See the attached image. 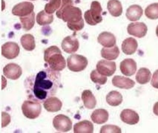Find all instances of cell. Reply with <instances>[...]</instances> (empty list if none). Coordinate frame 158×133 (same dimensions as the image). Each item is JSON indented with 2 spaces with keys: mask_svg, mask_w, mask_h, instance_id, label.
Here are the masks:
<instances>
[{
  "mask_svg": "<svg viewBox=\"0 0 158 133\" xmlns=\"http://www.w3.org/2000/svg\"><path fill=\"white\" fill-rule=\"evenodd\" d=\"M153 112L155 115L158 116V102L155 103V104L154 105L153 107Z\"/></svg>",
  "mask_w": 158,
  "mask_h": 133,
  "instance_id": "cell-38",
  "label": "cell"
},
{
  "mask_svg": "<svg viewBox=\"0 0 158 133\" xmlns=\"http://www.w3.org/2000/svg\"><path fill=\"white\" fill-rule=\"evenodd\" d=\"M112 84L115 87L122 88V89H130L135 86V81L128 77L117 75L112 79Z\"/></svg>",
  "mask_w": 158,
  "mask_h": 133,
  "instance_id": "cell-16",
  "label": "cell"
},
{
  "mask_svg": "<svg viewBox=\"0 0 158 133\" xmlns=\"http://www.w3.org/2000/svg\"><path fill=\"white\" fill-rule=\"evenodd\" d=\"M120 119L123 122L128 125H135L139 122V117L135 111L126 109L121 112Z\"/></svg>",
  "mask_w": 158,
  "mask_h": 133,
  "instance_id": "cell-15",
  "label": "cell"
},
{
  "mask_svg": "<svg viewBox=\"0 0 158 133\" xmlns=\"http://www.w3.org/2000/svg\"><path fill=\"white\" fill-rule=\"evenodd\" d=\"M19 46L14 42H7L2 46V55L8 60L16 58L19 54Z\"/></svg>",
  "mask_w": 158,
  "mask_h": 133,
  "instance_id": "cell-9",
  "label": "cell"
},
{
  "mask_svg": "<svg viewBox=\"0 0 158 133\" xmlns=\"http://www.w3.org/2000/svg\"><path fill=\"white\" fill-rule=\"evenodd\" d=\"M2 82H3V86H2V88H4L5 86H6V84H7V81H6V80H5V77H3V76H2Z\"/></svg>",
  "mask_w": 158,
  "mask_h": 133,
  "instance_id": "cell-39",
  "label": "cell"
},
{
  "mask_svg": "<svg viewBox=\"0 0 158 133\" xmlns=\"http://www.w3.org/2000/svg\"><path fill=\"white\" fill-rule=\"evenodd\" d=\"M31 1H35V0H31Z\"/></svg>",
  "mask_w": 158,
  "mask_h": 133,
  "instance_id": "cell-41",
  "label": "cell"
},
{
  "mask_svg": "<svg viewBox=\"0 0 158 133\" xmlns=\"http://www.w3.org/2000/svg\"><path fill=\"white\" fill-rule=\"evenodd\" d=\"M20 22H21L22 26L24 31H30L35 24V13H31L29 15L25 16H21L19 17Z\"/></svg>",
  "mask_w": 158,
  "mask_h": 133,
  "instance_id": "cell-30",
  "label": "cell"
},
{
  "mask_svg": "<svg viewBox=\"0 0 158 133\" xmlns=\"http://www.w3.org/2000/svg\"><path fill=\"white\" fill-rule=\"evenodd\" d=\"M94 132V125L89 121H82L77 123L73 127L74 133H92Z\"/></svg>",
  "mask_w": 158,
  "mask_h": 133,
  "instance_id": "cell-23",
  "label": "cell"
},
{
  "mask_svg": "<svg viewBox=\"0 0 158 133\" xmlns=\"http://www.w3.org/2000/svg\"><path fill=\"white\" fill-rule=\"evenodd\" d=\"M102 8L98 1H93L91 4L90 10L86 11L84 14L85 22L90 25H96L102 21Z\"/></svg>",
  "mask_w": 158,
  "mask_h": 133,
  "instance_id": "cell-4",
  "label": "cell"
},
{
  "mask_svg": "<svg viewBox=\"0 0 158 133\" xmlns=\"http://www.w3.org/2000/svg\"><path fill=\"white\" fill-rule=\"evenodd\" d=\"M97 70L101 75L110 77L114 74L117 70V66L114 61L108 60H101L97 62Z\"/></svg>",
  "mask_w": 158,
  "mask_h": 133,
  "instance_id": "cell-8",
  "label": "cell"
},
{
  "mask_svg": "<svg viewBox=\"0 0 158 133\" xmlns=\"http://www.w3.org/2000/svg\"><path fill=\"white\" fill-rule=\"evenodd\" d=\"M88 66V60L80 54H72L67 59V66L69 70L73 72L83 71Z\"/></svg>",
  "mask_w": 158,
  "mask_h": 133,
  "instance_id": "cell-6",
  "label": "cell"
},
{
  "mask_svg": "<svg viewBox=\"0 0 158 133\" xmlns=\"http://www.w3.org/2000/svg\"><path fill=\"white\" fill-rule=\"evenodd\" d=\"M156 34H157V36H158V25L156 28Z\"/></svg>",
  "mask_w": 158,
  "mask_h": 133,
  "instance_id": "cell-40",
  "label": "cell"
},
{
  "mask_svg": "<svg viewBox=\"0 0 158 133\" xmlns=\"http://www.w3.org/2000/svg\"><path fill=\"white\" fill-rule=\"evenodd\" d=\"M151 85L154 88L158 89V69L156 70L153 74V76L152 77V81H151Z\"/></svg>",
  "mask_w": 158,
  "mask_h": 133,
  "instance_id": "cell-37",
  "label": "cell"
},
{
  "mask_svg": "<svg viewBox=\"0 0 158 133\" xmlns=\"http://www.w3.org/2000/svg\"><path fill=\"white\" fill-rule=\"evenodd\" d=\"M120 54V50L117 45L111 48H102L101 50V56L108 60H116Z\"/></svg>",
  "mask_w": 158,
  "mask_h": 133,
  "instance_id": "cell-25",
  "label": "cell"
},
{
  "mask_svg": "<svg viewBox=\"0 0 158 133\" xmlns=\"http://www.w3.org/2000/svg\"><path fill=\"white\" fill-rule=\"evenodd\" d=\"M25 87L27 98L35 102L44 103L49 97H54L61 87V75L60 71L46 68L27 77Z\"/></svg>",
  "mask_w": 158,
  "mask_h": 133,
  "instance_id": "cell-1",
  "label": "cell"
},
{
  "mask_svg": "<svg viewBox=\"0 0 158 133\" xmlns=\"http://www.w3.org/2000/svg\"><path fill=\"white\" fill-rule=\"evenodd\" d=\"M3 73L7 78L11 80H17L21 77L23 70L19 65L16 63H9L3 69Z\"/></svg>",
  "mask_w": 158,
  "mask_h": 133,
  "instance_id": "cell-13",
  "label": "cell"
},
{
  "mask_svg": "<svg viewBox=\"0 0 158 133\" xmlns=\"http://www.w3.org/2000/svg\"><path fill=\"white\" fill-rule=\"evenodd\" d=\"M138 47L137 41L133 37H128L122 43V51L125 54L131 55L135 54Z\"/></svg>",
  "mask_w": 158,
  "mask_h": 133,
  "instance_id": "cell-20",
  "label": "cell"
},
{
  "mask_svg": "<svg viewBox=\"0 0 158 133\" xmlns=\"http://www.w3.org/2000/svg\"><path fill=\"white\" fill-rule=\"evenodd\" d=\"M127 31L131 36L138 38H143L146 36L148 31L147 25L144 23H131L128 25Z\"/></svg>",
  "mask_w": 158,
  "mask_h": 133,
  "instance_id": "cell-10",
  "label": "cell"
},
{
  "mask_svg": "<svg viewBox=\"0 0 158 133\" xmlns=\"http://www.w3.org/2000/svg\"><path fill=\"white\" fill-rule=\"evenodd\" d=\"M44 60L54 71H60L66 67V62L62 52L57 46L52 45L45 49L44 52Z\"/></svg>",
  "mask_w": 158,
  "mask_h": 133,
  "instance_id": "cell-2",
  "label": "cell"
},
{
  "mask_svg": "<svg viewBox=\"0 0 158 133\" xmlns=\"http://www.w3.org/2000/svg\"><path fill=\"white\" fill-rule=\"evenodd\" d=\"M145 15L149 19H158V3H152L145 10Z\"/></svg>",
  "mask_w": 158,
  "mask_h": 133,
  "instance_id": "cell-31",
  "label": "cell"
},
{
  "mask_svg": "<svg viewBox=\"0 0 158 133\" xmlns=\"http://www.w3.org/2000/svg\"><path fill=\"white\" fill-rule=\"evenodd\" d=\"M100 133H121L122 130L119 127L115 125H105L102 127L100 131Z\"/></svg>",
  "mask_w": 158,
  "mask_h": 133,
  "instance_id": "cell-34",
  "label": "cell"
},
{
  "mask_svg": "<svg viewBox=\"0 0 158 133\" xmlns=\"http://www.w3.org/2000/svg\"><path fill=\"white\" fill-rule=\"evenodd\" d=\"M143 10L142 7L138 5H132L126 10V16L128 20L131 22H137L142 17Z\"/></svg>",
  "mask_w": 158,
  "mask_h": 133,
  "instance_id": "cell-18",
  "label": "cell"
},
{
  "mask_svg": "<svg viewBox=\"0 0 158 133\" xmlns=\"http://www.w3.org/2000/svg\"><path fill=\"white\" fill-rule=\"evenodd\" d=\"M59 19H61L65 23H77L82 19L81 9L73 5H69L60 9L56 12Z\"/></svg>",
  "mask_w": 158,
  "mask_h": 133,
  "instance_id": "cell-3",
  "label": "cell"
},
{
  "mask_svg": "<svg viewBox=\"0 0 158 133\" xmlns=\"http://www.w3.org/2000/svg\"><path fill=\"white\" fill-rule=\"evenodd\" d=\"M152 78V73L150 70L146 68H141L136 75V80L138 84L144 85L148 84Z\"/></svg>",
  "mask_w": 158,
  "mask_h": 133,
  "instance_id": "cell-26",
  "label": "cell"
},
{
  "mask_svg": "<svg viewBox=\"0 0 158 133\" xmlns=\"http://www.w3.org/2000/svg\"><path fill=\"white\" fill-rule=\"evenodd\" d=\"M107 8L112 16L118 17L123 14V6L119 0H109L108 2Z\"/></svg>",
  "mask_w": 158,
  "mask_h": 133,
  "instance_id": "cell-22",
  "label": "cell"
},
{
  "mask_svg": "<svg viewBox=\"0 0 158 133\" xmlns=\"http://www.w3.org/2000/svg\"><path fill=\"white\" fill-rule=\"evenodd\" d=\"M62 5V0H49L48 3H47L45 6V12L49 14H53L54 12H56L60 9Z\"/></svg>",
  "mask_w": 158,
  "mask_h": 133,
  "instance_id": "cell-32",
  "label": "cell"
},
{
  "mask_svg": "<svg viewBox=\"0 0 158 133\" xmlns=\"http://www.w3.org/2000/svg\"><path fill=\"white\" fill-rule=\"evenodd\" d=\"M34 5L30 2H23L19 4L14 5L12 8V14L14 16H18L19 17L21 16H25L31 14L34 12Z\"/></svg>",
  "mask_w": 158,
  "mask_h": 133,
  "instance_id": "cell-11",
  "label": "cell"
},
{
  "mask_svg": "<svg viewBox=\"0 0 158 133\" xmlns=\"http://www.w3.org/2000/svg\"><path fill=\"white\" fill-rule=\"evenodd\" d=\"M43 106L49 112H59L62 109V103L60 99L56 97H51L43 103Z\"/></svg>",
  "mask_w": 158,
  "mask_h": 133,
  "instance_id": "cell-19",
  "label": "cell"
},
{
  "mask_svg": "<svg viewBox=\"0 0 158 133\" xmlns=\"http://www.w3.org/2000/svg\"><path fill=\"white\" fill-rule=\"evenodd\" d=\"M22 111L24 115L29 119H36L40 115L42 106L40 103L27 100L24 101L22 105Z\"/></svg>",
  "mask_w": 158,
  "mask_h": 133,
  "instance_id": "cell-5",
  "label": "cell"
},
{
  "mask_svg": "<svg viewBox=\"0 0 158 133\" xmlns=\"http://www.w3.org/2000/svg\"><path fill=\"white\" fill-rule=\"evenodd\" d=\"M106 102L111 106H117L123 102V96L120 92L111 91L106 95Z\"/></svg>",
  "mask_w": 158,
  "mask_h": 133,
  "instance_id": "cell-28",
  "label": "cell"
},
{
  "mask_svg": "<svg viewBox=\"0 0 158 133\" xmlns=\"http://www.w3.org/2000/svg\"><path fill=\"white\" fill-rule=\"evenodd\" d=\"M10 121H11V118H10V115L7 112H2V127L4 128V127H7L9 123H10Z\"/></svg>",
  "mask_w": 158,
  "mask_h": 133,
  "instance_id": "cell-36",
  "label": "cell"
},
{
  "mask_svg": "<svg viewBox=\"0 0 158 133\" xmlns=\"http://www.w3.org/2000/svg\"><path fill=\"white\" fill-rule=\"evenodd\" d=\"M82 100L84 106L89 109H93L97 104V101L94 95L90 90H85L82 93Z\"/></svg>",
  "mask_w": 158,
  "mask_h": 133,
  "instance_id": "cell-24",
  "label": "cell"
},
{
  "mask_svg": "<svg viewBox=\"0 0 158 133\" xmlns=\"http://www.w3.org/2000/svg\"><path fill=\"white\" fill-rule=\"evenodd\" d=\"M120 69L123 75L132 76L137 71V63L133 59H125L120 62Z\"/></svg>",
  "mask_w": 158,
  "mask_h": 133,
  "instance_id": "cell-14",
  "label": "cell"
},
{
  "mask_svg": "<svg viewBox=\"0 0 158 133\" xmlns=\"http://www.w3.org/2000/svg\"><path fill=\"white\" fill-rule=\"evenodd\" d=\"M20 42H21V45L24 48V49H25L26 51H33L36 47L34 36L32 34H24L20 39Z\"/></svg>",
  "mask_w": 158,
  "mask_h": 133,
  "instance_id": "cell-27",
  "label": "cell"
},
{
  "mask_svg": "<svg viewBox=\"0 0 158 133\" xmlns=\"http://www.w3.org/2000/svg\"><path fill=\"white\" fill-rule=\"evenodd\" d=\"M97 41L103 47L111 48L116 45L117 40H116L114 35L112 33L108 32V31H103V32L100 33V35L98 36Z\"/></svg>",
  "mask_w": 158,
  "mask_h": 133,
  "instance_id": "cell-17",
  "label": "cell"
},
{
  "mask_svg": "<svg viewBox=\"0 0 158 133\" xmlns=\"http://www.w3.org/2000/svg\"><path fill=\"white\" fill-rule=\"evenodd\" d=\"M90 77H91V80H92V82L99 85H104L107 82V77H106V76L101 75L97 69L93 70L91 71V75H90Z\"/></svg>",
  "mask_w": 158,
  "mask_h": 133,
  "instance_id": "cell-33",
  "label": "cell"
},
{
  "mask_svg": "<svg viewBox=\"0 0 158 133\" xmlns=\"http://www.w3.org/2000/svg\"><path fill=\"white\" fill-rule=\"evenodd\" d=\"M54 21V16L53 14H49L45 12V11H41L39 12L36 15V23L38 25H48Z\"/></svg>",
  "mask_w": 158,
  "mask_h": 133,
  "instance_id": "cell-29",
  "label": "cell"
},
{
  "mask_svg": "<svg viewBox=\"0 0 158 133\" xmlns=\"http://www.w3.org/2000/svg\"><path fill=\"white\" fill-rule=\"evenodd\" d=\"M108 112L104 109H98L94 110L91 115L92 121L97 124H103L108 121Z\"/></svg>",
  "mask_w": 158,
  "mask_h": 133,
  "instance_id": "cell-21",
  "label": "cell"
},
{
  "mask_svg": "<svg viewBox=\"0 0 158 133\" xmlns=\"http://www.w3.org/2000/svg\"><path fill=\"white\" fill-rule=\"evenodd\" d=\"M84 20L82 19L80 21L77 22V23H67V26L69 29L72 30L73 31H79L80 30H82V28H84Z\"/></svg>",
  "mask_w": 158,
  "mask_h": 133,
  "instance_id": "cell-35",
  "label": "cell"
},
{
  "mask_svg": "<svg viewBox=\"0 0 158 133\" xmlns=\"http://www.w3.org/2000/svg\"><path fill=\"white\" fill-rule=\"evenodd\" d=\"M62 49L68 54L77 52L80 47L78 40L74 36H68L63 39L62 42Z\"/></svg>",
  "mask_w": 158,
  "mask_h": 133,
  "instance_id": "cell-12",
  "label": "cell"
},
{
  "mask_svg": "<svg viewBox=\"0 0 158 133\" xmlns=\"http://www.w3.org/2000/svg\"><path fill=\"white\" fill-rule=\"evenodd\" d=\"M53 126L60 132H67L72 128V121L64 114H58L53 120Z\"/></svg>",
  "mask_w": 158,
  "mask_h": 133,
  "instance_id": "cell-7",
  "label": "cell"
}]
</instances>
